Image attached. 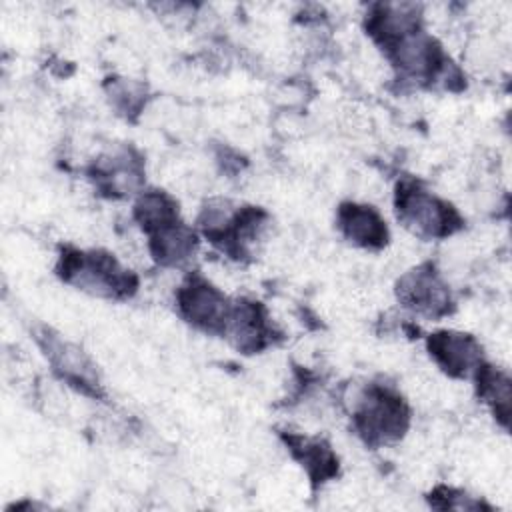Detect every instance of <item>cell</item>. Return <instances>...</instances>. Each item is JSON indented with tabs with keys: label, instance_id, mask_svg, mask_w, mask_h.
I'll return each instance as SVG.
<instances>
[{
	"label": "cell",
	"instance_id": "obj_1",
	"mask_svg": "<svg viewBox=\"0 0 512 512\" xmlns=\"http://www.w3.org/2000/svg\"><path fill=\"white\" fill-rule=\"evenodd\" d=\"M56 274L66 284L108 300H126L138 290V276L106 250L64 246L58 256Z\"/></svg>",
	"mask_w": 512,
	"mask_h": 512
},
{
	"label": "cell",
	"instance_id": "obj_2",
	"mask_svg": "<svg viewBox=\"0 0 512 512\" xmlns=\"http://www.w3.org/2000/svg\"><path fill=\"white\" fill-rule=\"evenodd\" d=\"M410 420L408 402L390 384H366L352 408V426L370 448L402 440L410 428Z\"/></svg>",
	"mask_w": 512,
	"mask_h": 512
},
{
	"label": "cell",
	"instance_id": "obj_3",
	"mask_svg": "<svg viewBox=\"0 0 512 512\" xmlns=\"http://www.w3.org/2000/svg\"><path fill=\"white\" fill-rule=\"evenodd\" d=\"M394 212L400 224L422 240H442L464 228V218L448 200L414 178L398 180Z\"/></svg>",
	"mask_w": 512,
	"mask_h": 512
},
{
	"label": "cell",
	"instance_id": "obj_4",
	"mask_svg": "<svg viewBox=\"0 0 512 512\" xmlns=\"http://www.w3.org/2000/svg\"><path fill=\"white\" fill-rule=\"evenodd\" d=\"M266 224V210L232 206L228 200H210L198 216V228L204 238L234 260L250 256V248L262 236Z\"/></svg>",
	"mask_w": 512,
	"mask_h": 512
},
{
	"label": "cell",
	"instance_id": "obj_5",
	"mask_svg": "<svg viewBox=\"0 0 512 512\" xmlns=\"http://www.w3.org/2000/svg\"><path fill=\"white\" fill-rule=\"evenodd\" d=\"M382 52L400 80L414 82L418 86H432V82L448 76L450 60L442 44L430 36L424 26L390 42Z\"/></svg>",
	"mask_w": 512,
	"mask_h": 512
},
{
	"label": "cell",
	"instance_id": "obj_6",
	"mask_svg": "<svg viewBox=\"0 0 512 512\" xmlns=\"http://www.w3.org/2000/svg\"><path fill=\"white\" fill-rule=\"evenodd\" d=\"M176 308L182 320L206 334L224 336L232 300L200 274H190L176 290Z\"/></svg>",
	"mask_w": 512,
	"mask_h": 512
},
{
	"label": "cell",
	"instance_id": "obj_7",
	"mask_svg": "<svg viewBox=\"0 0 512 512\" xmlns=\"http://www.w3.org/2000/svg\"><path fill=\"white\" fill-rule=\"evenodd\" d=\"M396 298L410 312L436 320L452 314L454 298L432 262L418 264L396 282Z\"/></svg>",
	"mask_w": 512,
	"mask_h": 512
},
{
	"label": "cell",
	"instance_id": "obj_8",
	"mask_svg": "<svg viewBox=\"0 0 512 512\" xmlns=\"http://www.w3.org/2000/svg\"><path fill=\"white\" fill-rule=\"evenodd\" d=\"M36 340L42 354L50 362L54 374L62 382L92 398H100L104 394L98 370L82 348L68 342L66 338H62L60 334L46 326L36 330Z\"/></svg>",
	"mask_w": 512,
	"mask_h": 512
},
{
	"label": "cell",
	"instance_id": "obj_9",
	"mask_svg": "<svg viewBox=\"0 0 512 512\" xmlns=\"http://www.w3.org/2000/svg\"><path fill=\"white\" fill-rule=\"evenodd\" d=\"M224 338L244 354H258L276 342L278 332L262 302L238 298L232 300Z\"/></svg>",
	"mask_w": 512,
	"mask_h": 512
},
{
	"label": "cell",
	"instance_id": "obj_10",
	"mask_svg": "<svg viewBox=\"0 0 512 512\" xmlns=\"http://www.w3.org/2000/svg\"><path fill=\"white\" fill-rule=\"evenodd\" d=\"M426 350L434 364L450 378H472L484 360L480 342L460 330H436L426 336Z\"/></svg>",
	"mask_w": 512,
	"mask_h": 512
},
{
	"label": "cell",
	"instance_id": "obj_11",
	"mask_svg": "<svg viewBox=\"0 0 512 512\" xmlns=\"http://www.w3.org/2000/svg\"><path fill=\"white\" fill-rule=\"evenodd\" d=\"M90 178L100 192L112 198L140 194L144 190V164L132 148H120L98 158L90 168Z\"/></svg>",
	"mask_w": 512,
	"mask_h": 512
},
{
	"label": "cell",
	"instance_id": "obj_12",
	"mask_svg": "<svg viewBox=\"0 0 512 512\" xmlns=\"http://www.w3.org/2000/svg\"><path fill=\"white\" fill-rule=\"evenodd\" d=\"M336 226L340 234L358 248L380 250L390 240L384 216L370 204L342 202L336 210Z\"/></svg>",
	"mask_w": 512,
	"mask_h": 512
},
{
	"label": "cell",
	"instance_id": "obj_13",
	"mask_svg": "<svg viewBox=\"0 0 512 512\" xmlns=\"http://www.w3.org/2000/svg\"><path fill=\"white\" fill-rule=\"evenodd\" d=\"M292 458L304 468L314 488L334 480L340 472V460L324 438H310L302 434H284Z\"/></svg>",
	"mask_w": 512,
	"mask_h": 512
},
{
	"label": "cell",
	"instance_id": "obj_14",
	"mask_svg": "<svg viewBox=\"0 0 512 512\" xmlns=\"http://www.w3.org/2000/svg\"><path fill=\"white\" fill-rule=\"evenodd\" d=\"M198 244V232L184 220L148 234V252L152 260L166 268L184 266L190 258H194Z\"/></svg>",
	"mask_w": 512,
	"mask_h": 512
},
{
	"label": "cell",
	"instance_id": "obj_15",
	"mask_svg": "<svg viewBox=\"0 0 512 512\" xmlns=\"http://www.w3.org/2000/svg\"><path fill=\"white\" fill-rule=\"evenodd\" d=\"M474 386H476V396L492 410L496 422L504 428L510 424V398H512V388H510V376L492 366L490 362L482 360L478 368L472 374Z\"/></svg>",
	"mask_w": 512,
	"mask_h": 512
},
{
	"label": "cell",
	"instance_id": "obj_16",
	"mask_svg": "<svg viewBox=\"0 0 512 512\" xmlns=\"http://www.w3.org/2000/svg\"><path fill=\"white\" fill-rule=\"evenodd\" d=\"M132 218L146 236L182 220L178 200L172 194L158 188L142 190L136 196L132 206Z\"/></svg>",
	"mask_w": 512,
	"mask_h": 512
},
{
	"label": "cell",
	"instance_id": "obj_17",
	"mask_svg": "<svg viewBox=\"0 0 512 512\" xmlns=\"http://www.w3.org/2000/svg\"><path fill=\"white\" fill-rule=\"evenodd\" d=\"M106 92H108L112 104L126 116L138 114V110L144 106V100H146L144 84L130 80V78H114L112 82H108Z\"/></svg>",
	"mask_w": 512,
	"mask_h": 512
},
{
	"label": "cell",
	"instance_id": "obj_18",
	"mask_svg": "<svg viewBox=\"0 0 512 512\" xmlns=\"http://www.w3.org/2000/svg\"><path fill=\"white\" fill-rule=\"evenodd\" d=\"M428 502L432 508L438 510H490L488 504H484L482 500L468 496L464 490L452 488V486H436L430 494H428Z\"/></svg>",
	"mask_w": 512,
	"mask_h": 512
}]
</instances>
